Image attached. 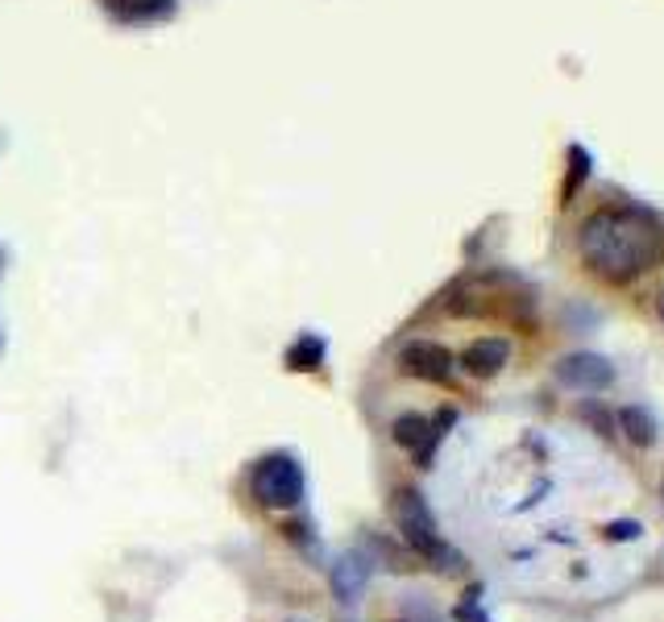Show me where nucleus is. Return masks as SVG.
I'll list each match as a JSON object with an SVG mask.
<instances>
[{
	"label": "nucleus",
	"instance_id": "nucleus-1",
	"mask_svg": "<svg viewBox=\"0 0 664 622\" xmlns=\"http://www.w3.org/2000/svg\"><path fill=\"white\" fill-rule=\"evenodd\" d=\"M578 253L602 283H631L664 262V232L631 207H598L578 228Z\"/></svg>",
	"mask_w": 664,
	"mask_h": 622
},
{
	"label": "nucleus",
	"instance_id": "nucleus-2",
	"mask_svg": "<svg viewBox=\"0 0 664 622\" xmlns=\"http://www.w3.org/2000/svg\"><path fill=\"white\" fill-rule=\"evenodd\" d=\"M391 518H394V527H399V536L407 539V548L419 552L424 560H432L440 573H456V569H461V557L440 539L432 506L424 502V494H419L415 486H399V490H394Z\"/></svg>",
	"mask_w": 664,
	"mask_h": 622
},
{
	"label": "nucleus",
	"instance_id": "nucleus-3",
	"mask_svg": "<svg viewBox=\"0 0 664 622\" xmlns=\"http://www.w3.org/2000/svg\"><path fill=\"white\" fill-rule=\"evenodd\" d=\"M249 490L258 498V506L266 511H290L304 502V465L295 460L290 453H270L253 465V477H249Z\"/></svg>",
	"mask_w": 664,
	"mask_h": 622
},
{
	"label": "nucleus",
	"instance_id": "nucleus-4",
	"mask_svg": "<svg viewBox=\"0 0 664 622\" xmlns=\"http://www.w3.org/2000/svg\"><path fill=\"white\" fill-rule=\"evenodd\" d=\"M399 370L407 378H419V382H449L453 373V352L436 340H412L399 352Z\"/></svg>",
	"mask_w": 664,
	"mask_h": 622
},
{
	"label": "nucleus",
	"instance_id": "nucleus-5",
	"mask_svg": "<svg viewBox=\"0 0 664 622\" xmlns=\"http://www.w3.org/2000/svg\"><path fill=\"white\" fill-rule=\"evenodd\" d=\"M557 378L573 391H606L615 382V366L598 352H569L557 361Z\"/></svg>",
	"mask_w": 664,
	"mask_h": 622
},
{
	"label": "nucleus",
	"instance_id": "nucleus-6",
	"mask_svg": "<svg viewBox=\"0 0 664 622\" xmlns=\"http://www.w3.org/2000/svg\"><path fill=\"white\" fill-rule=\"evenodd\" d=\"M366 585H370V557H361V552L336 557V564L329 569L332 598L341 601V606H353V601L366 594Z\"/></svg>",
	"mask_w": 664,
	"mask_h": 622
},
{
	"label": "nucleus",
	"instance_id": "nucleus-7",
	"mask_svg": "<svg viewBox=\"0 0 664 622\" xmlns=\"http://www.w3.org/2000/svg\"><path fill=\"white\" fill-rule=\"evenodd\" d=\"M507 357H511V345L502 340V336H477L465 345L461 352V366L465 373H474V378H495L502 366H507Z\"/></svg>",
	"mask_w": 664,
	"mask_h": 622
},
{
	"label": "nucleus",
	"instance_id": "nucleus-8",
	"mask_svg": "<svg viewBox=\"0 0 664 622\" xmlns=\"http://www.w3.org/2000/svg\"><path fill=\"white\" fill-rule=\"evenodd\" d=\"M436 432V423L428 419V415H415V411H407V415H399L391 423V435H394V444L399 448H412V453H419L424 444H428V435Z\"/></svg>",
	"mask_w": 664,
	"mask_h": 622
},
{
	"label": "nucleus",
	"instance_id": "nucleus-9",
	"mask_svg": "<svg viewBox=\"0 0 664 622\" xmlns=\"http://www.w3.org/2000/svg\"><path fill=\"white\" fill-rule=\"evenodd\" d=\"M619 432L636 444V448H652L656 444V419L643 411V407H622L619 411Z\"/></svg>",
	"mask_w": 664,
	"mask_h": 622
},
{
	"label": "nucleus",
	"instance_id": "nucleus-10",
	"mask_svg": "<svg viewBox=\"0 0 664 622\" xmlns=\"http://www.w3.org/2000/svg\"><path fill=\"white\" fill-rule=\"evenodd\" d=\"M100 4L121 21H154L175 9V0H100Z\"/></svg>",
	"mask_w": 664,
	"mask_h": 622
},
{
	"label": "nucleus",
	"instance_id": "nucleus-11",
	"mask_svg": "<svg viewBox=\"0 0 664 622\" xmlns=\"http://www.w3.org/2000/svg\"><path fill=\"white\" fill-rule=\"evenodd\" d=\"M283 361H287V370H295V373L320 370V366H324V340H320V336H311V332H304V336L287 349Z\"/></svg>",
	"mask_w": 664,
	"mask_h": 622
},
{
	"label": "nucleus",
	"instance_id": "nucleus-12",
	"mask_svg": "<svg viewBox=\"0 0 664 622\" xmlns=\"http://www.w3.org/2000/svg\"><path fill=\"white\" fill-rule=\"evenodd\" d=\"M585 175H590V154L573 145L569 149V183L560 187V204H573V195H578V187L585 183Z\"/></svg>",
	"mask_w": 664,
	"mask_h": 622
},
{
	"label": "nucleus",
	"instance_id": "nucleus-13",
	"mask_svg": "<svg viewBox=\"0 0 664 622\" xmlns=\"http://www.w3.org/2000/svg\"><path fill=\"white\" fill-rule=\"evenodd\" d=\"M477 594H482V589H470V594H465V601H456V610H453V622H490L486 619V610H482V606H477Z\"/></svg>",
	"mask_w": 664,
	"mask_h": 622
},
{
	"label": "nucleus",
	"instance_id": "nucleus-14",
	"mask_svg": "<svg viewBox=\"0 0 664 622\" xmlns=\"http://www.w3.org/2000/svg\"><path fill=\"white\" fill-rule=\"evenodd\" d=\"M640 523H636V518H631V523H627V518H619V523H610V527H606V539H615V543H622V539H640Z\"/></svg>",
	"mask_w": 664,
	"mask_h": 622
},
{
	"label": "nucleus",
	"instance_id": "nucleus-15",
	"mask_svg": "<svg viewBox=\"0 0 664 622\" xmlns=\"http://www.w3.org/2000/svg\"><path fill=\"white\" fill-rule=\"evenodd\" d=\"M581 415H585V419H590V423H594V428H598L602 435H610V432H615V428H610V415H606V411H594V407H581Z\"/></svg>",
	"mask_w": 664,
	"mask_h": 622
},
{
	"label": "nucleus",
	"instance_id": "nucleus-16",
	"mask_svg": "<svg viewBox=\"0 0 664 622\" xmlns=\"http://www.w3.org/2000/svg\"><path fill=\"white\" fill-rule=\"evenodd\" d=\"M656 311H661V320H664V290L656 295Z\"/></svg>",
	"mask_w": 664,
	"mask_h": 622
}]
</instances>
